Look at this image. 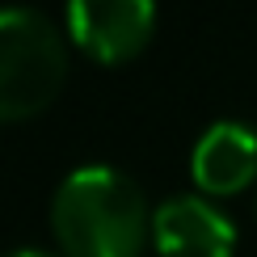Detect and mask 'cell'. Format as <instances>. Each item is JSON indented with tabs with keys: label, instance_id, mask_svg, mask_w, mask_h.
<instances>
[{
	"label": "cell",
	"instance_id": "obj_6",
	"mask_svg": "<svg viewBox=\"0 0 257 257\" xmlns=\"http://www.w3.org/2000/svg\"><path fill=\"white\" fill-rule=\"evenodd\" d=\"M0 257H55V253H42V249H13V253H0Z\"/></svg>",
	"mask_w": 257,
	"mask_h": 257
},
{
	"label": "cell",
	"instance_id": "obj_3",
	"mask_svg": "<svg viewBox=\"0 0 257 257\" xmlns=\"http://www.w3.org/2000/svg\"><path fill=\"white\" fill-rule=\"evenodd\" d=\"M156 0H68V34L84 55L122 63L148 47Z\"/></svg>",
	"mask_w": 257,
	"mask_h": 257
},
{
	"label": "cell",
	"instance_id": "obj_1",
	"mask_svg": "<svg viewBox=\"0 0 257 257\" xmlns=\"http://www.w3.org/2000/svg\"><path fill=\"white\" fill-rule=\"evenodd\" d=\"M51 232L68 257H139L152 236V211L122 169L80 165L55 186Z\"/></svg>",
	"mask_w": 257,
	"mask_h": 257
},
{
	"label": "cell",
	"instance_id": "obj_5",
	"mask_svg": "<svg viewBox=\"0 0 257 257\" xmlns=\"http://www.w3.org/2000/svg\"><path fill=\"white\" fill-rule=\"evenodd\" d=\"M190 173H194L202 194H236L257 177V135L253 126L219 118L198 135L190 152Z\"/></svg>",
	"mask_w": 257,
	"mask_h": 257
},
{
	"label": "cell",
	"instance_id": "obj_4",
	"mask_svg": "<svg viewBox=\"0 0 257 257\" xmlns=\"http://www.w3.org/2000/svg\"><path fill=\"white\" fill-rule=\"evenodd\" d=\"M152 240L165 257H232L236 223L202 194H173L152 211Z\"/></svg>",
	"mask_w": 257,
	"mask_h": 257
},
{
	"label": "cell",
	"instance_id": "obj_2",
	"mask_svg": "<svg viewBox=\"0 0 257 257\" xmlns=\"http://www.w3.org/2000/svg\"><path fill=\"white\" fill-rule=\"evenodd\" d=\"M68 80V42L38 9L0 5V122L47 110Z\"/></svg>",
	"mask_w": 257,
	"mask_h": 257
}]
</instances>
